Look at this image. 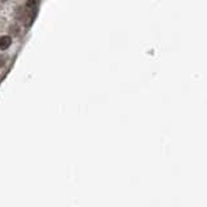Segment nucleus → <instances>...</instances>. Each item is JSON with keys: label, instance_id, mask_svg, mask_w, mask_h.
Here are the masks:
<instances>
[{"label": "nucleus", "instance_id": "1", "mask_svg": "<svg viewBox=\"0 0 207 207\" xmlns=\"http://www.w3.org/2000/svg\"><path fill=\"white\" fill-rule=\"evenodd\" d=\"M10 43H12L10 36H7V35L0 36V49H2V51L7 49V48L10 46Z\"/></svg>", "mask_w": 207, "mask_h": 207}, {"label": "nucleus", "instance_id": "2", "mask_svg": "<svg viewBox=\"0 0 207 207\" xmlns=\"http://www.w3.org/2000/svg\"><path fill=\"white\" fill-rule=\"evenodd\" d=\"M36 4V0H29L27 2V7H33V5Z\"/></svg>", "mask_w": 207, "mask_h": 207}]
</instances>
